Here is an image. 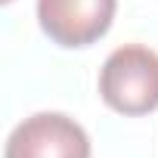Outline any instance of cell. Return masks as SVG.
Wrapping results in <instances>:
<instances>
[{"mask_svg":"<svg viewBox=\"0 0 158 158\" xmlns=\"http://www.w3.org/2000/svg\"><path fill=\"white\" fill-rule=\"evenodd\" d=\"M118 10V0H37V22L50 40L77 50L96 44Z\"/></svg>","mask_w":158,"mask_h":158,"instance_id":"obj_3","label":"cell"},{"mask_svg":"<svg viewBox=\"0 0 158 158\" xmlns=\"http://www.w3.org/2000/svg\"><path fill=\"white\" fill-rule=\"evenodd\" d=\"M99 96L118 115H149L158 109V56L149 47H118L99 74Z\"/></svg>","mask_w":158,"mask_h":158,"instance_id":"obj_1","label":"cell"},{"mask_svg":"<svg viewBox=\"0 0 158 158\" xmlns=\"http://www.w3.org/2000/svg\"><path fill=\"white\" fill-rule=\"evenodd\" d=\"M6 158H90V139L74 118L37 112L10 133Z\"/></svg>","mask_w":158,"mask_h":158,"instance_id":"obj_2","label":"cell"},{"mask_svg":"<svg viewBox=\"0 0 158 158\" xmlns=\"http://www.w3.org/2000/svg\"><path fill=\"white\" fill-rule=\"evenodd\" d=\"M3 3H6V0H3Z\"/></svg>","mask_w":158,"mask_h":158,"instance_id":"obj_4","label":"cell"}]
</instances>
